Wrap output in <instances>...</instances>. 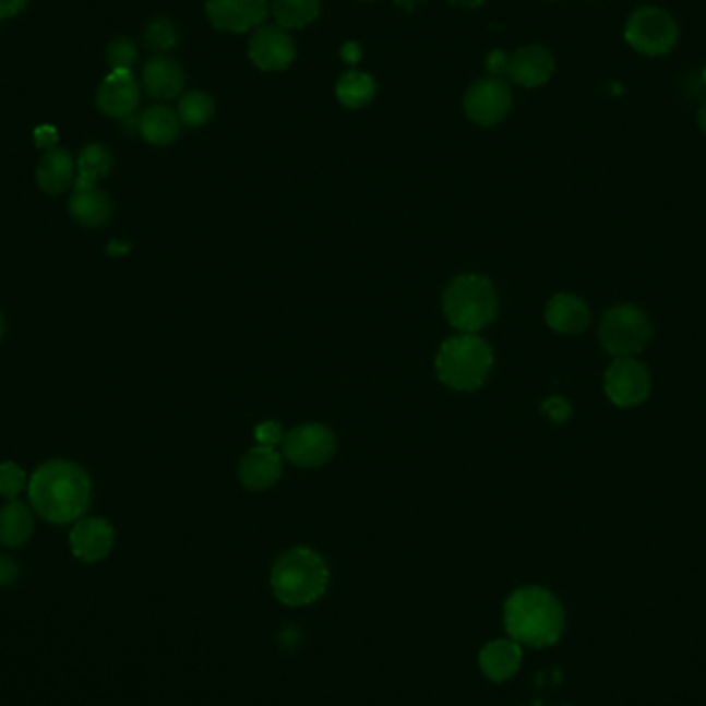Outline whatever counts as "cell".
Here are the masks:
<instances>
[{
  "label": "cell",
  "mask_w": 706,
  "mask_h": 706,
  "mask_svg": "<svg viewBox=\"0 0 706 706\" xmlns=\"http://www.w3.org/2000/svg\"><path fill=\"white\" fill-rule=\"evenodd\" d=\"M92 483L87 474L69 460H48L29 481V502L44 520L75 523L89 506Z\"/></svg>",
  "instance_id": "6da1fadb"
},
{
  "label": "cell",
  "mask_w": 706,
  "mask_h": 706,
  "mask_svg": "<svg viewBox=\"0 0 706 706\" xmlns=\"http://www.w3.org/2000/svg\"><path fill=\"white\" fill-rule=\"evenodd\" d=\"M504 624L516 643L548 647L564 632V610L548 589L523 587L506 599Z\"/></svg>",
  "instance_id": "7a4b0ae2"
},
{
  "label": "cell",
  "mask_w": 706,
  "mask_h": 706,
  "mask_svg": "<svg viewBox=\"0 0 706 706\" xmlns=\"http://www.w3.org/2000/svg\"><path fill=\"white\" fill-rule=\"evenodd\" d=\"M271 587L275 597L289 608L310 606L325 595L328 566L314 550L291 548L273 564Z\"/></svg>",
  "instance_id": "3957f363"
},
{
  "label": "cell",
  "mask_w": 706,
  "mask_h": 706,
  "mask_svg": "<svg viewBox=\"0 0 706 706\" xmlns=\"http://www.w3.org/2000/svg\"><path fill=\"white\" fill-rule=\"evenodd\" d=\"M440 382L453 391L469 393L479 388L492 372V347L474 333H458L440 345L436 354Z\"/></svg>",
  "instance_id": "277c9868"
},
{
  "label": "cell",
  "mask_w": 706,
  "mask_h": 706,
  "mask_svg": "<svg viewBox=\"0 0 706 706\" xmlns=\"http://www.w3.org/2000/svg\"><path fill=\"white\" fill-rule=\"evenodd\" d=\"M442 310L458 333L478 335L498 314L496 289L490 279L476 273L455 277L442 296Z\"/></svg>",
  "instance_id": "5b68a950"
},
{
  "label": "cell",
  "mask_w": 706,
  "mask_h": 706,
  "mask_svg": "<svg viewBox=\"0 0 706 706\" xmlns=\"http://www.w3.org/2000/svg\"><path fill=\"white\" fill-rule=\"evenodd\" d=\"M650 337V319L638 306H613L599 323V342L613 358H631L641 354L649 345Z\"/></svg>",
  "instance_id": "8992f818"
},
{
  "label": "cell",
  "mask_w": 706,
  "mask_h": 706,
  "mask_svg": "<svg viewBox=\"0 0 706 706\" xmlns=\"http://www.w3.org/2000/svg\"><path fill=\"white\" fill-rule=\"evenodd\" d=\"M624 39L643 57H666L680 39V25L666 9L638 7L626 21Z\"/></svg>",
  "instance_id": "52a82bcc"
},
{
  "label": "cell",
  "mask_w": 706,
  "mask_h": 706,
  "mask_svg": "<svg viewBox=\"0 0 706 706\" xmlns=\"http://www.w3.org/2000/svg\"><path fill=\"white\" fill-rule=\"evenodd\" d=\"M606 395L613 405L631 409L650 395L649 368L634 358H615L606 370Z\"/></svg>",
  "instance_id": "ba28073f"
},
{
  "label": "cell",
  "mask_w": 706,
  "mask_h": 706,
  "mask_svg": "<svg viewBox=\"0 0 706 706\" xmlns=\"http://www.w3.org/2000/svg\"><path fill=\"white\" fill-rule=\"evenodd\" d=\"M284 457L304 469L321 467L337 448L335 434L321 423H304L289 430L284 436Z\"/></svg>",
  "instance_id": "9c48e42d"
},
{
  "label": "cell",
  "mask_w": 706,
  "mask_h": 706,
  "mask_svg": "<svg viewBox=\"0 0 706 706\" xmlns=\"http://www.w3.org/2000/svg\"><path fill=\"white\" fill-rule=\"evenodd\" d=\"M513 92L502 76H488L474 83L463 99L465 115L481 127L498 124L511 112Z\"/></svg>",
  "instance_id": "30bf717a"
},
{
  "label": "cell",
  "mask_w": 706,
  "mask_h": 706,
  "mask_svg": "<svg viewBox=\"0 0 706 706\" xmlns=\"http://www.w3.org/2000/svg\"><path fill=\"white\" fill-rule=\"evenodd\" d=\"M249 58L261 71H284L296 58V44L284 27L265 25L250 36Z\"/></svg>",
  "instance_id": "8fae6325"
},
{
  "label": "cell",
  "mask_w": 706,
  "mask_h": 706,
  "mask_svg": "<svg viewBox=\"0 0 706 706\" xmlns=\"http://www.w3.org/2000/svg\"><path fill=\"white\" fill-rule=\"evenodd\" d=\"M267 0H210L207 17L211 23L231 34H244L259 29L267 20Z\"/></svg>",
  "instance_id": "7c38bea8"
},
{
  "label": "cell",
  "mask_w": 706,
  "mask_h": 706,
  "mask_svg": "<svg viewBox=\"0 0 706 706\" xmlns=\"http://www.w3.org/2000/svg\"><path fill=\"white\" fill-rule=\"evenodd\" d=\"M141 101V87L133 71H110L97 89L96 104L99 112L108 118L127 120L134 115Z\"/></svg>",
  "instance_id": "4fadbf2b"
},
{
  "label": "cell",
  "mask_w": 706,
  "mask_h": 706,
  "mask_svg": "<svg viewBox=\"0 0 706 706\" xmlns=\"http://www.w3.org/2000/svg\"><path fill=\"white\" fill-rule=\"evenodd\" d=\"M71 550L83 562H99L115 548V529L104 518H81L71 531Z\"/></svg>",
  "instance_id": "5bb4252c"
},
{
  "label": "cell",
  "mask_w": 706,
  "mask_h": 706,
  "mask_svg": "<svg viewBox=\"0 0 706 706\" xmlns=\"http://www.w3.org/2000/svg\"><path fill=\"white\" fill-rule=\"evenodd\" d=\"M555 71L554 55L546 46H525L511 55L506 73L520 87H541Z\"/></svg>",
  "instance_id": "9a60e30c"
},
{
  "label": "cell",
  "mask_w": 706,
  "mask_h": 706,
  "mask_svg": "<svg viewBox=\"0 0 706 706\" xmlns=\"http://www.w3.org/2000/svg\"><path fill=\"white\" fill-rule=\"evenodd\" d=\"M284 474V457L271 446H254L242 458L238 476L250 492H265L273 488Z\"/></svg>",
  "instance_id": "2e32d148"
},
{
  "label": "cell",
  "mask_w": 706,
  "mask_h": 706,
  "mask_svg": "<svg viewBox=\"0 0 706 706\" xmlns=\"http://www.w3.org/2000/svg\"><path fill=\"white\" fill-rule=\"evenodd\" d=\"M546 323L560 335H581L591 325V310L573 294H555L546 306Z\"/></svg>",
  "instance_id": "e0dca14e"
},
{
  "label": "cell",
  "mask_w": 706,
  "mask_h": 706,
  "mask_svg": "<svg viewBox=\"0 0 706 706\" xmlns=\"http://www.w3.org/2000/svg\"><path fill=\"white\" fill-rule=\"evenodd\" d=\"M143 87L149 96L168 101L184 89V71L170 57H155L143 67Z\"/></svg>",
  "instance_id": "ac0fdd59"
},
{
  "label": "cell",
  "mask_w": 706,
  "mask_h": 706,
  "mask_svg": "<svg viewBox=\"0 0 706 706\" xmlns=\"http://www.w3.org/2000/svg\"><path fill=\"white\" fill-rule=\"evenodd\" d=\"M76 178V164L67 149H48L39 159L36 180L39 189L48 194L67 191Z\"/></svg>",
  "instance_id": "d6986e66"
},
{
  "label": "cell",
  "mask_w": 706,
  "mask_h": 706,
  "mask_svg": "<svg viewBox=\"0 0 706 706\" xmlns=\"http://www.w3.org/2000/svg\"><path fill=\"white\" fill-rule=\"evenodd\" d=\"M520 657L516 641H492L479 653V668L492 682H506L520 668Z\"/></svg>",
  "instance_id": "ffe728a7"
},
{
  "label": "cell",
  "mask_w": 706,
  "mask_h": 706,
  "mask_svg": "<svg viewBox=\"0 0 706 706\" xmlns=\"http://www.w3.org/2000/svg\"><path fill=\"white\" fill-rule=\"evenodd\" d=\"M69 211H71L73 219L81 226L99 228V226L108 224V219L112 215V201L108 199L106 192L99 191L97 187L79 189L73 192L71 201H69Z\"/></svg>",
  "instance_id": "44dd1931"
},
{
  "label": "cell",
  "mask_w": 706,
  "mask_h": 706,
  "mask_svg": "<svg viewBox=\"0 0 706 706\" xmlns=\"http://www.w3.org/2000/svg\"><path fill=\"white\" fill-rule=\"evenodd\" d=\"M139 133L155 147H166L180 133V118L168 106H152L139 116Z\"/></svg>",
  "instance_id": "7402d4cb"
},
{
  "label": "cell",
  "mask_w": 706,
  "mask_h": 706,
  "mask_svg": "<svg viewBox=\"0 0 706 706\" xmlns=\"http://www.w3.org/2000/svg\"><path fill=\"white\" fill-rule=\"evenodd\" d=\"M34 534V518L29 508L11 500L0 508V543L7 548H20Z\"/></svg>",
  "instance_id": "603a6c76"
},
{
  "label": "cell",
  "mask_w": 706,
  "mask_h": 706,
  "mask_svg": "<svg viewBox=\"0 0 706 706\" xmlns=\"http://www.w3.org/2000/svg\"><path fill=\"white\" fill-rule=\"evenodd\" d=\"M115 166L112 153L108 152L101 143H89L76 161L75 191L97 187L101 178H106Z\"/></svg>",
  "instance_id": "cb8c5ba5"
},
{
  "label": "cell",
  "mask_w": 706,
  "mask_h": 706,
  "mask_svg": "<svg viewBox=\"0 0 706 706\" xmlns=\"http://www.w3.org/2000/svg\"><path fill=\"white\" fill-rule=\"evenodd\" d=\"M273 20L284 29L306 27L321 15V0H273Z\"/></svg>",
  "instance_id": "d4e9b609"
},
{
  "label": "cell",
  "mask_w": 706,
  "mask_h": 706,
  "mask_svg": "<svg viewBox=\"0 0 706 706\" xmlns=\"http://www.w3.org/2000/svg\"><path fill=\"white\" fill-rule=\"evenodd\" d=\"M335 94L345 108H363L376 94V83L368 73L349 71L337 81Z\"/></svg>",
  "instance_id": "484cf974"
},
{
  "label": "cell",
  "mask_w": 706,
  "mask_h": 706,
  "mask_svg": "<svg viewBox=\"0 0 706 706\" xmlns=\"http://www.w3.org/2000/svg\"><path fill=\"white\" fill-rule=\"evenodd\" d=\"M215 104L205 92H189L178 101V118L187 127H205L213 118Z\"/></svg>",
  "instance_id": "4316f807"
},
{
  "label": "cell",
  "mask_w": 706,
  "mask_h": 706,
  "mask_svg": "<svg viewBox=\"0 0 706 706\" xmlns=\"http://www.w3.org/2000/svg\"><path fill=\"white\" fill-rule=\"evenodd\" d=\"M145 44L155 52H168L178 44V29L166 17H153L145 27Z\"/></svg>",
  "instance_id": "83f0119b"
},
{
  "label": "cell",
  "mask_w": 706,
  "mask_h": 706,
  "mask_svg": "<svg viewBox=\"0 0 706 706\" xmlns=\"http://www.w3.org/2000/svg\"><path fill=\"white\" fill-rule=\"evenodd\" d=\"M106 60L112 71H133L139 60V50L129 38H116L106 48Z\"/></svg>",
  "instance_id": "f1b7e54d"
},
{
  "label": "cell",
  "mask_w": 706,
  "mask_h": 706,
  "mask_svg": "<svg viewBox=\"0 0 706 706\" xmlns=\"http://www.w3.org/2000/svg\"><path fill=\"white\" fill-rule=\"evenodd\" d=\"M25 488V471L15 463L0 465V496L15 500Z\"/></svg>",
  "instance_id": "f546056e"
},
{
  "label": "cell",
  "mask_w": 706,
  "mask_h": 706,
  "mask_svg": "<svg viewBox=\"0 0 706 706\" xmlns=\"http://www.w3.org/2000/svg\"><path fill=\"white\" fill-rule=\"evenodd\" d=\"M284 436L286 434H284V430H282V426L277 421H263V423H259L254 428V440H256L259 446H271V448H275L277 444L284 442Z\"/></svg>",
  "instance_id": "4dcf8cb0"
},
{
  "label": "cell",
  "mask_w": 706,
  "mask_h": 706,
  "mask_svg": "<svg viewBox=\"0 0 706 706\" xmlns=\"http://www.w3.org/2000/svg\"><path fill=\"white\" fill-rule=\"evenodd\" d=\"M541 411L550 420L555 421V423L569 421L571 420V416H573V407H571V403L566 402L564 397H550V399H546L543 405H541Z\"/></svg>",
  "instance_id": "1f68e13d"
},
{
  "label": "cell",
  "mask_w": 706,
  "mask_h": 706,
  "mask_svg": "<svg viewBox=\"0 0 706 706\" xmlns=\"http://www.w3.org/2000/svg\"><path fill=\"white\" fill-rule=\"evenodd\" d=\"M17 578H20V564L13 558L0 554V587L13 585Z\"/></svg>",
  "instance_id": "d6a6232c"
},
{
  "label": "cell",
  "mask_w": 706,
  "mask_h": 706,
  "mask_svg": "<svg viewBox=\"0 0 706 706\" xmlns=\"http://www.w3.org/2000/svg\"><path fill=\"white\" fill-rule=\"evenodd\" d=\"M29 0H0V21L13 20L27 7Z\"/></svg>",
  "instance_id": "836d02e7"
},
{
  "label": "cell",
  "mask_w": 706,
  "mask_h": 706,
  "mask_svg": "<svg viewBox=\"0 0 706 706\" xmlns=\"http://www.w3.org/2000/svg\"><path fill=\"white\" fill-rule=\"evenodd\" d=\"M58 141V133L55 127H39L36 129V143L41 149H55V143Z\"/></svg>",
  "instance_id": "e575fe53"
},
{
  "label": "cell",
  "mask_w": 706,
  "mask_h": 706,
  "mask_svg": "<svg viewBox=\"0 0 706 706\" xmlns=\"http://www.w3.org/2000/svg\"><path fill=\"white\" fill-rule=\"evenodd\" d=\"M508 60H511L508 55H504V52L496 50V52H492L490 58H488V67H490V71L494 73V76H500L502 73H506V69H508Z\"/></svg>",
  "instance_id": "d590c367"
},
{
  "label": "cell",
  "mask_w": 706,
  "mask_h": 706,
  "mask_svg": "<svg viewBox=\"0 0 706 706\" xmlns=\"http://www.w3.org/2000/svg\"><path fill=\"white\" fill-rule=\"evenodd\" d=\"M342 55H344L347 62H358V58H360V48H358V44H345Z\"/></svg>",
  "instance_id": "8d00e7d4"
},
{
  "label": "cell",
  "mask_w": 706,
  "mask_h": 706,
  "mask_svg": "<svg viewBox=\"0 0 706 706\" xmlns=\"http://www.w3.org/2000/svg\"><path fill=\"white\" fill-rule=\"evenodd\" d=\"M696 120H698V127H701V131L706 134V97L703 99V104H701V108H698V115H696Z\"/></svg>",
  "instance_id": "74e56055"
},
{
  "label": "cell",
  "mask_w": 706,
  "mask_h": 706,
  "mask_svg": "<svg viewBox=\"0 0 706 706\" xmlns=\"http://www.w3.org/2000/svg\"><path fill=\"white\" fill-rule=\"evenodd\" d=\"M2 333H4V321H2V314H0V339H2Z\"/></svg>",
  "instance_id": "f35d334b"
},
{
  "label": "cell",
  "mask_w": 706,
  "mask_h": 706,
  "mask_svg": "<svg viewBox=\"0 0 706 706\" xmlns=\"http://www.w3.org/2000/svg\"><path fill=\"white\" fill-rule=\"evenodd\" d=\"M703 79H705V83H706V64H705V69H703Z\"/></svg>",
  "instance_id": "ab89813d"
}]
</instances>
